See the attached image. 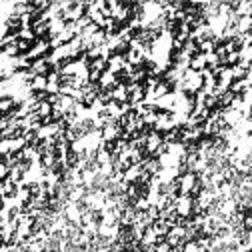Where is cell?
I'll return each instance as SVG.
<instances>
[{"label": "cell", "mask_w": 252, "mask_h": 252, "mask_svg": "<svg viewBox=\"0 0 252 252\" xmlns=\"http://www.w3.org/2000/svg\"><path fill=\"white\" fill-rule=\"evenodd\" d=\"M242 226H244L246 230H252V208H248V210L244 212V218H242Z\"/></svg>", "instance_id": "6da1fadb"}]
</instances>
